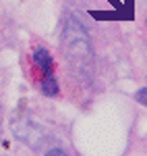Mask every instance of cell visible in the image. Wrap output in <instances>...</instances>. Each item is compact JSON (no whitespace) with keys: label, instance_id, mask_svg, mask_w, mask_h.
<instances>
[{"label":"cell","instance_id":"obj_4","mask_svg":"<svg viewBox=\"0 0 147 156\" xmlns=\"http://www.w3.org/2000/svg\"><path fill=\"white\" fill-rule=\"evenodd\" d=\"M137 102H139V104H143V106H147V85L143 87V90H139V92H137Z\"/></svg>","mask_w":147,"mask_h":156},{"label":"cell","instance_id":"obj_1","mask_svg":"<svg viewBox=\"0 0 147 156\" xmlns=\"http://www.w3.org/2000/svg\"><path fill=\"white\" fill-rule=\"evenodd\" d=\"M64 48H66V56L68 58L75 56L77 62L87 65L91 58V46H89L87 34L77 21H68L66 29H64Z\"/></svg>","mask_w":147,"mask_h":156},{"label":"cell","instance_id":"obj_3","mask_svg":"<svg viewBox=\"0 0 147 156\" xmlns=\"http://www.w3.org/2000/svg\"><path fill=\"white\" fill-rule=\"evenodd\" d=\"M42 94H46V96H56L58 94V81H56V77H54V73H46L44 77H42Z\"/></svg>","mask_w":147,"mask_h":156},{"label":"cell","instance_id":"obj_2","mask_svg":"<svg viewBox=\"0 0 147 156\" xmlns=\"http://www.w3.org/2000/svg\"><path fill=\"white\" fill-rule=\"evenodd\" d=\"M33 62H35V67L39 71L44 73H54V62H52V56H50V52L44 46H39V48L33 50Z\"/></svg>","mask_w":147,"mask_h":156},{"label":"cell","instance_id":"obj_5","mask_svg":"<svg viewBox=\"0 0 147 156\" xmlns=\"http://www.w3.org/2000/svg\"><path fill=\"white\" fill-rule=\"evenodd\" d=\"M0 123H2V112H0Z\"/></svg>","mask_w":147,"mask_h":156}]
</instances>
